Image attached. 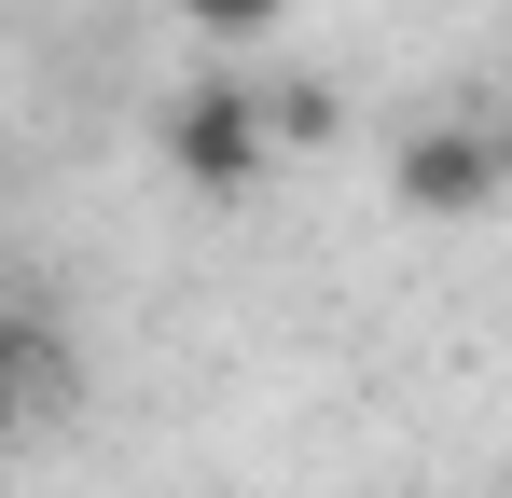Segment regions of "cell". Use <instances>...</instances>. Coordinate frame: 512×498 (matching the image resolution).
<instances>
[{"mask_svg": "<svg viewBox=\"0 0 512 498\" xmlns=\"http://www.w3.org/2000/svg\"><path fill=\"white\" fill-rule=\"evenodd\" d=\"M388 194L416 208L429 236H457V222L512 208V111H429V125H402V153H388Z\"/></svg>", "mask_w": 512, "mask_h": 498, "instance_id": "cell-1", "label": "cell"}, {"mask_svg": "<svg viewBox=\"0 0 512 498\" xmlns=\"http://www.w3.org/2000/svg\"><path fill=\"white\" fill-rule=\"evenodd\" d=\"M263 153H277V125H263V83L236 70H208V83H180L167 97V166L194 180V194H250Z\"/></svg>", "mask_w": 512, "mask_h": 498, "instance_id": "cell-2", "label": "cell"}, {"mask_svg": "<svg viewBox=\"0 0 512 498\" xmlns=\"http://www.w3.org/2000/svg\"><path fill=\"white\" fill-rule=\"evenodd\" d=\"M42 388H56V332H42V319H0V457L28 443Z\"/></svg>", "mask_w": 512, "mask_h": 498, "instance_id": "cell-3", "label": "cell"}, {"mask_svg": "<svg viewBox=\"0 0 512 498\" xmlns=\"http://www.w3.org/2000/svg\"><path fill=\"white\" fill-rule=\"evenodd\" d=\"M263 125H277V153H319V139L346 125V97L333 83H263Z\"/></svg>", "mask_w": 512, "mask_h": 498, "instance_id": "cell-4", "label": "cell"}, {"mask_svg": "<svg viewBox=\"0 0 512 498\" xmlns=\"http://www.w3.org/2000/svg\"><path fill=\"white\" fill-rule=\"evenodd\" d=\"M180 28H194L208 56H236V42H277V28H291V0H180Z\"/></svg>", "mask_w": 512, "mask_h": 498, "instance_id": "cell-5", "label": "cell"}]
</instances>
